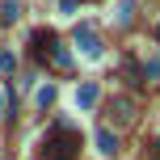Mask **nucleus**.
<instances>
[{"label":"nucleus","mask_w":160,"mask_h":160,"mask_svg":"<svg viewBox=\"0 0 160 160\" xmlns=\"http://www.w3.org/2000/svg\"><path fill=\"white\" fill-rule=\"evenodd\" d=\"M76 148H80L76 131L55 127L47 139H42V152H38V160H76Z\"/></svg>","instance_id":"f257e3e1"},{"label":"nucleus","mask_w":160,"mask_h":160,"mask_svg":"<svg viewBox=\"0 0 160 160\" xmlns=\"http://www.w3.org/2000/svg\"><path fill=\"white\" fill-rule=\"evenodd\" d=\"M76 47L84 51V55H101V38H97L93 30H76Z\"/></svg>","instance_id":"f03ea898"},{"label":"nucleus","mask_w":160,"mask_h":160,"mask_svg":"<svg viewBox=\"0 0 160 160\" xmlns=\"http://www.w3.org/2000/svg\"><path fill=\"white\" fill-rule=\"evenodd\" d=\"M97 152H101V156H114V152H118V148H114V135H110V131H97Z\"/></svg>","instance_id":"7ed1b4c3"},{"label":"nucleus","mask_w":160,"mask_h":160,"mask_svg":"<svg viewBox=\"0 0 160 160\" xmlns=\"http://www.w3.org/2000/svg\"><path fill=\"white\" fill-rule=\"evenodd\" d=\"M114 118H118V122H131V101H127V97L114 101Z\"/></svg>","instance_id":"20e7f679"},{"label":"nucleus","mask_w":160,"mask_h":160,"mask_svg":"<svg viewBox=\"0 0 160 160\" xmlns=\"http://www.w3.org/2000/svg\"><path fill=\"white\" fill-rule=\"evenodd\" d=\"M93 101H97V88L84 84V88H80V105H93Z\"/></svg>","instance_id":"39448f33"},{"label":"nucleus","mask_w":160,"mask_h":160,"mask_svg":"<svg viewBox=\"0 0 160 160\" xmlns=\"http://www.w3.org/2000/svg\"><path fill=\"white\" fill-rule=\"evenodd\" d=\"M131 8H135V0H122V4H118V21H127V17H131Z\"/></svg>","instance_id":"423d86ee"},{"label":"nucleus","mask_w":160,"mask_h":160,"mask_svg":"<svg viewBox=\"0 0 160 160\" xmlns=\"http://www.w3.org/2000/svg\"><path fill=\"white\" fill-rule=\"evenodd\" d=\"M152 160H160V139H156V143H152Z\"/></svg>","instance_id":"0eeeda50"},{"label":"nucleus","mask_w":160,"mask_h":160,"mask_svg":"<svg viewBox=\"0 0 160 160\" xmlns=\"http://www.w3.org/2000/svg\"><path fill=\"white\" fill-rule=\"evenodd\" d=\"M0 114H4V97H0Z\"/></svg>","instance_id":"6e6552de"},{"label":"nucleus","mask_w":160,"mask_h":160,"mask_svg":"<svg viewBox=\"0 0 160 160\" xmlns=\"http://www.w3.org/2000/svg\"><path fill=\"white\" fill-rule=\"evenodd\" d=\"M156 38H160V30H156Z\"/></svg>","instance_id":"1a4fd4ad"}]
</instances>
